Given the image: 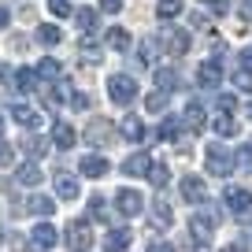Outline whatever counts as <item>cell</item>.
<instances>
[{"label":"cell","instance_id":"54","mask_svg":"<svg viewBox=\"0 0 252 252\" xmlns=\"http://www.w3.org/2000/svg\"><path fill=\"white\" fill-rule=\"evenodd\" d=\"M0 245H4V230H0Z\"/></svg>","mask_w":252,"mask_h":252},{"label":"cell","instance_id":"38","mask_svg":"<svg viewBox=\"0 0 252 252\" xmlns=\"http://www.w3.org/2000/svg\"><path fill=\"white\" fill-rule=\"evenodd\" d=\"M48 11H52L56 19H71L74 15V8L67 4V0H48Z\"/></svg>","mask_w":252,"mask_h":252},{"label":"cell","instance_id":"15","mask_svg":"<svg viewBox=\"0 0 252 252\" xmlns=\"http://www.w3.org/2000/svg\"><path fill=\"white\" fill-rule=\"evenodd\" d=\"M126 249H130V230H126V226L104 234V252H126Z\"/></svg>","mask_w":252,"mask_h":252},{"label":"cell","instance_id":"30","mask_svg":"<svg viewBox=\"0 0 252 252\" xmlns=\"http://www.w3.org/2000/svg\"><path fill=\"white\" fill-rule=\"evenodd\" d=\"M156 15L159 19H178L182 15V0H156Z\"/></svg>","mask_w":252,"mask_h":252},{"label":"cell","instance_id":"43","mask_svg":"<svg viewBox=\"0 0 252 252\" xmlns=\"http://www.w3.org/2000/svg\"><path fill=\"white\" fill-rule=\"evenodd\" d=\"M237 15H241L245 23H252V0H241V4H237Z\"/></svg>","mask_w":252,"mask_h":252},{"label":"cell","instance_id":"52","mask_svg":"<svg viewBox=\"0 0 252 252\" xmlns=\"http://www.w3.org/2000/svg\"><path fill=\"white\" fill-rule=\"evenodd\" d=\"M0 137H4V119H0Z\"/></svg>","mask_w":252,"mask_h":252},{"label":"cell","instance_id":"21","mask_svg":"<svg viewBox=\"0 0 252 252\" xmlns=\"http://www.w3.org/2000/svg\"><path fill=\"white\" fill-rule=\"evenodd\" d=\"M212 126H215V134H219V137H234L237 134V119L230 115V111H219V115L212 119Z\"/></svg>","mask_w":252,"mask_h":252},{"label":"cell","instance_id":"27","mask_svg":"<svg viewBox=\"0 0 252 252\" xmlns=\"http://www.w3.org/2000/svg\"><path fill=\"white\" fill-rule=\"evenodd\" d=\"M15 178H19V186H41V171H37V163H23V167H19V171H15Z\"/></svg>","mask_w":252,"mask_h":252},{"label":"cell","instance_id":"50","mask_svg":"<svg viewBox=\"0 0 252 252\" xmlns=\"http://www.w3.org/2000/svg\"><path fill=\"white\" fill-rule=\"evenodd\" d=\"M222 252H249V245H237V241H234V245H226Z\"/></svg>","mask_w":252,"mask_h":252},{"label":"cell","instance_id":"49","mask_svg":"<svg viewBox=\"0 0 252 252\" xmlns=\"http://www.w3.org/2000/svg\"><path fill=\"white\" fill-rule=\"evenodd\" d=\"M234 104H237L234 96H219V111H234Z\"/></svg>","mask_w":252,"mask_h":252},{"label":"cell","instance_id":"26","mask_svg":"<svg viewBox=\"0 0 252 252\" xmlns=\"http://www.w3.org/2000/svg\"><path fill=\"white\" fill-rule=\"evenodd\" d=\"M37 41H41V45H60V41H63V30H60L56 23H41V26H37Z\"/></svg>","mask_w":252,"mask_h":252},{"label":"cell","instance_id":"34","mask_svg":"<svg viewBox=\"0 0 252 252\" xmlns=\"http://www.w3.org/2000/svg\"><path fill=\"white\" fill-rule=\"evenodd\" d=\"M234 159H237V167H241L245 174H252V141H245L241 149H237V156H234Z\"/></svg>","mask_w":252,"mask_h":252},{"label":"cell","instance_id":"51","mask_svg":"<svg viewBox=\"0 0 252 252\" xmlns=\"http://www.w3.org/2000/svg\"><path fill=\"white\" fill-rule=\"evenodd\" d=\"M11 23V15H8V11H4V8H0V30H4V26H8Z\"/></svg>","mask_w":252,"mask_h":252},{"label":"cell","instance_id":"46","mask_svg":"<svg viewBox=\"0 0 252 252\" xmlns=\"http://www.w3.org/2000/svg\"><path fill=\"white\" fill-rule=\"evenodd\" d=\"M237 63H241V71H252V48H245V52L237 56Z\"/></svg>","mask_w":252,"mask_h":252},{"label":"cell","instance_id":"20","mask_svg":"<svg viewBox=\"0 0 252 252\" xmlns=\"http://www.w3.org/2000/svg\"><path fill=\"white\" fill-rule=\"evenodd\" d=\"M23 152L30 159H41V156H48V141H45V137H37V134H26L23 137Z\"/></svg>","mask_w":252,"mask_h":252},{"label":"cell","instance_id":"5","mask_svg":"<svg viewBox=\"0 0 252 252\" xmlns=\"http://www.w3.org/2000/svg\"><path fill=\"white\" fill-rule=\"evenodd\" d=\"M115 208H119V215L134 219V215H141V208H145V197L137 193V189H119V193H115Z\"/></svg>","mask_w":252,"mask_h":252},{"label":"cell","instance_id":"4","mask_svg":"<svg viewBox=\"0 0 252 252\" xmlns=\"http://www.w3.org/2000/svg\"><path fill=\"white\" fill-rule=\"evenodd\" d=\"M178 193L186 204H208V186L204 178H197V174H186V178L178 182Z\"/></svg>","mask_w":252,"mask_h":252},{"label":"cell","instance_id":"36","mask_svg":"<svg viewBox=\"0 0 252 252\" xmlns=\"http://www.w3.org/2000/svg\"><path fill=\"white\" fill-rule=\"evenodd\" d=\"M82 60L86 63H100V48L93 45V37H82Z\"/></svg>","mask_w":252,"mask_h":252},{"label":"cell","instance_id":"45","mask_svg":"<svg viewBox=\"0 0 252 252\" xmlns=\"http://www.w3.org/2000/svg\"><path fill=\"white\" fill-rule=\"evenodd\" d=\"M149 252H178V249H174L171 241H152V245H149Z\"/></svg>","mask_w":252,"mask_h":252},{"label":"cell","instance_id":"53","mask_svg":"<svg viewBox=\"0 0 252 252\" xmlns=\"http://www.w3.org/2000/svg\"><path fill=\"white\" fill-rule=\"evenodd\" d=\"M245 111H249V119H252V104H249V108H245Z\"/></svg>","mask_w":252,"mask_h":252},{"label":"cell","instance_id":"23","mask_svg":"<svg viewBox=\"0 0 252 252\" xmlns=\"http://www.w3.org/2000/svg\"><path fill=\"white\" fill-rule=\"evenodd\" d=\"M152 222H156L159 230H167V226H171V222H174V212H171V204H167L163 197H159L156 204H152Z\"/></svg>","mask_w":252,"mask_h":252},{"label":"cell","instance_id":"14","mask_svg":"<svg viewBox=\"0 0 252 252\" xmlns=\"http://www.w3.org/2000/svg\"><path fill=\"white\" fill-rule=\"evenodd\" d=\"M159 37H163V45H167L171 56H186L189 52V33L186 30H167V33H159Z\"/></svg>","mask_w":252,"mask_h":252},{"label":"cell","instance_id":"6","mask_svg":"<svg viewBox=\"0 0 252 252\" xmlns=\"http://www.w3.org/2000/svg\"><path fill=\"white\" fill-rule=\"evenodd\" d=\"M189 234H193V241L200 245L197 252H204V245L212 241V234H215V215H193V222H189Z\"/></svg>","mask_w":252,"mask_h":252},{"label":"cell","instance_id":"1","mask_svg":"<svg viewBox=\"0 0 252 252\" xmlns=\"http://www.w3.org/2000/svg\"><path fill=\"white\" fill-rule=\"evenodd\" d=\"M204 159H208V174H212V178H226V174H230V171L237 167L234 152H230L226 145H208Z\"/></svg>","mask_w":252,"mask_h":252},{"label":"cell","instance_id":"16","mask_svg":"<svg viewBox=\"0 0 252 252\" xmlns=\"http://www.w3.org/2000/svg\"><path fill=\"white\" fill-rule=\"evenodd\" d=\"M119 134H123L126 141H145V123L137 115H126L123 123H119Z\"/></svg>","mask_w":252,"mask_h":252},{"label":"cell","instance_id":"29","mask_svg":"<svg viewBox=\"0 0 252 252\" xmlns=\"http://www.w3.org/2000/svg\"><path fill=\"white\" fill-rule=\"evenodd\" d=\"M52 141L60 145V149H71V145H74V130L67 123H56L52 126Z\"/></svg>","mask_w":252,"mask_h":252},{"label":"cell","instance_id":"25","mask_svg":"<svg viewBox=\"0 0 252 252\" xmlns=\"http://www.w3.org/2000/svg\"><path fill=\"white\" fill-rule=\"evenodd\" d=\"M156 89H163V93L178 89V71L174 67H156Z\"/></svg>","mask_w":252,"mask_h":252},{"label":"cell","instance_id":"39","mask_svg":"<svg viewBox=\"0 0 252 252\" xmlns=\"http://www.w3.org/2000/svg\"><path fill=\"white\" fill-rule=\"evenodd\" d=\"M230 82H234V89H245V93H249V89H252V71H241V67H237Z\"/></svg>","mask_w":252,"mask_h":252},{"label":"cell","instance_id":"44","mask_svg":"<svg viewBox=\"0 0 252 252\" xmlns=\"http://www.w3.org/2000/svg\"><path fill=\"white\" fill-rule=\"evenodd\" d=\"M71 108L86 111V108H89V96H86V93H74V96H71Z\"/></svg>","mask_w":252,"mask_h":252},{"label":"cell","instance_id":"47","mask_svg":"<svg viewBox=\"0 0 252 252\" xmlns=\"http://www.w3.org/2000/svg\"><path fill=\"white\" fill-rule=\"evenodd\" d=\"M8 82H11V86H15V74H11L8 67H4V63H0V86H8Z\"/></svg>","mask_w":252,"mask_h":252},{"label":"cell","instance_id":"19","mask_svg":"<svg viewBox=\"0 0 252 252\" xmlns=\"http://www.w3.org/2000/svg\"><path fill=\"white\" fill-rule=\"evenodd\" d=\"M104 45H108L111 52H126V48H130V33H126L123 26H111V30L104 33Z\"/></svg>","mask_w":252,"mask_h":252},{"label":"cell","instance_id":"7","mask_svg":"<svg viewBox=\"0 0 252 252\" xmlns=\"http://www.w3.org/2000/svg\"><path fill=\"white\" fill-rule=\"evenodd\" d=\"M197 82H200V89H219L222 60H204V63H200V71H197Z\"/></svg>","mask_w":252,"mask_h":252},{"label":"cell","instance_id":"42","mask_svg":"<svg viewBox=\"0 0 252 252\" xmlns=\"http://www.w3.org/2000/svg\"><path fill=\"white\" fill-rule=\"evenodd\" d=\"M200 4H212V11H215V15H226V11H230V4H226V0H200Z\"/></svg>","mask_w":252,"mask_h":252},{"label":"cell","instance_id":"33","mask_svg":"<svg viewBox=\"0 0 252 252\" xmlns=\"http://www.w3.org/2000/svg\"><path fill=\"white\" fill-rule=\"evenodd\" d=\"M37 74H41V78H48V82H60V60H41L37 63Z\"/></svg>","mask_w":252,"mask_h":252},{"label":"cell","instance_id":"9","mask_svg":"<svg viewBox=\"0 0 252 252\" xmlns=\"http://www.w3.org/2000/svg\"><path fill=\"white\" fill-rule=\"evenodd\" d=\"M111 134H115V126H111L108 119H93V123H89V130H86V141L93 145V149H100V145L111 141Z\"/></svg>","mask_w":252,"mask_h":252},{"label":"cell","instance_id":"3","mask_svg":"<svg viewBox=\"0 0 252 252\" xmlns=\"http://www.w3.org/2000/svg\"><path fill=\"white\" fill-rule=\"evenodd\" d=\"M63 241H67V249L71 252H89L93 249V230H89V222H71V226L63 230Z\"/></svg>","mask_w":252,"mask_h":252},{"label":"cell","instance_id":"12","mask_svg":"<svg viewBox=\"0 0 252 252\" xmlns=\"http://www.w3.org/2000/svg\"><path fill=\"white\" fill-rule=\"evenodd\" d=\"M8 115L15 119L19 126H26V130H37V123H41V115L30 108V104H11V108H8Z\"/></svg>","mask_w":252,"mask_h":252},{"label":"cell","instance_id":"11","mask_svg":"<svg viewBox=\"0 0 252 252\" xmlns=\"http://www.w3.org/2000/svg\"><path fill=\"white\" fill-rule=\"evenodd\" d=\"M60 241V234H56V226H48V222H37V226L30 230V249H52V245Z\"/></svg>","mask_w":252,"mask_h":252},{"label":"cell","instance_id":"17","mask_svg":"<svg viewBox=\"0 0 252 252\" xmlns=\"http://www.w3.org/2000/svg\"><path fill=\"white\" fill-rule=\"evenodd\" d=\"M52 186H56V197H60V200H74V197H78V182H74L71 174H56Z\"/></svg>","mask_w":252,"mask_h":252},{"label":"cell","instance_id":"32","mask_svg":"<svg viewBox=\"0 0 252 252\" xmlns=\"http://www.w3.org/2000/svg\"><path fill=\"white\" fill-rule=\"evenodd\" d=\"M137 56H141V63H145V67H149V63H156V56H159V41H156V37L141 41V48H137Z\"/></svg>","mask_w":252,"mask_h":252},{"label":"cell","instance_id":"8","mask_svg":"<svg viewBox=\"0 0 252 252\" xmlns=\"http://www.w3.org/2000/svg\"><path fill=\"white\" fill-rule=\"evenodd\" d=\"M226 208L234 215H249V208H252V193L245 186H226Z\"/></svg>","mask_w":252,"mask_h":252},{"label":"cell","instance_id":"22","mask_svg":"<svg viewBox=\"0 0 252 252\" xmlns=\"http://www.w3.org/2000/svg\"><path fill=\"white\" fill-rule=\"evenodd\" d=\"M15 89L19 93H33V89H41V82H37V74H33L30 67H19L15 71Z\"/></svg>","mask_w":252,"mask_h":252},{"label":"cell","instance_id":"41","mask_svg":"<svg viewBox=\"0 0 252 252\" xmlns=\"http://www.w3.org/2000/svg\"><path fill=\"white\" fill-rule=\"evenodd\" d=\"M11 159H15V156H11V145L0 137V167H11Z\"/></svg>","mask_w":252,"mask_h":252},{"label":"cell","instance_id":"35","mask_svg":"<svg viewBox=\"0 0 252 252\" xmlns=\"http://www.w3.org/2000/svg\"><path fill=\"white\" fill-rule=\"evenodd\" d=\"M167 96H171V93H163V89H159V93H149V96H145V108L156 115V111H163V108H167Z\"/></svg>","mask_w":252,"mask_h":252},{"label":"cell","instance_id":"24","mask_svg":"<svg viewBox=\"0 0 252 252\" xmlns=\"http://www.w3.org/2000/svg\"><path fill=\"white\" fill-rule=\"evenodd\" d=\"M74 23H78V30L86 33V37H93V33H96V11H93V8L74 11Z\"/></svg>","mask_w":252,"mask_h":252},{"label":"cell","instance_id":"48","mask_svg":"<svg viewBox=\"0 0 252 252\" xmlns=\"http://www.w3.org/2000/svg\"><path fill=\"white\" fill-rule=\"evenodd\" d=\"M123 8V0H100V11H119Z\"/></svg>","mask_w":252,"mask_h":252},{"label":"cell","instance_id":"40","mask_svg":"<svg viewBox=\"0 0 252 252\" xmlns=\"http://www.w3.org/2000/svg\"><path fill=\"white\" fill-rule=\"evenodd\" d=\"M167 182H171L167 167H163V163H156V167H152V186H156V189H167Z\"/></svg>","mask_w":252,"mask_h":252},{"label":"cell","instance_id":"13","mask_svg":"<svg viewBox=\"0 0 252 252\" xmlns=\"http://www.w3.org/2000/svg\"><path fill=\"white\" fill-rule=\"evenodd\" d=\"M182 123H186V130H193V134H200V130H204V108H200V100H189V104H186Z\"/></svg>","mask_w":252,"mask_h":252},{"label":"cell","instance_id":"37","mask_svg":"<svg viewBox=\"0 0 252 252\" xmlns=\"http://www.w3.org/2000/svg\"><path fill=\"white\" fill-rule=\"evenodd\" d=\"M159 141H178V119H167L163 126H159Z\"/></svg>","mask_w":252,"mask_h":252},{"label":"cell","instance_id":"10","mask_svg":"<svg viewBox=\"0 0 252 252\" xmlns=\"http://www.w3.org/2000/svg\"><path fill=\"white\" fill-rule=\"evenodd\" d=\"M149 171H152L149 152H134V156L123 159V174H130V178H149Z\"/></svg>","mask_w":252,"mask_h":252},{"label":"cell","instance_id":"18","mask_svg":"<svg viewBox=\"0 0 252 252\" xmlns=\"http://www.w3.org/2000/svg\"><path fill=\"white\" fill-rule=\"evenodd\" d=\"M78 171L86 174V178H104V174H108V159L104 156H86L78 163Z\"/></svg>","mask_w":252,"mask_h":252},{"label":"cell","instance_id":"31","mask_svg":"<svg viewBox=\"0 0 252 252\" xmlns=\"http://www.w3.org/2000/svg\"><path fill=\"white\" fill-rule=\"evenodd\" d=\"M89 215H93L96 222H108V219H111L108 200H104V197H89Z\"/></svg>","mask_w":252,"mask_h":252},{"label":"cell","instance_id":"2","mask_svg":"<svg viewBox=\"0 0 252 252\" xmlns=\"http://www.w3.org/2000/svg\"><path fill=\"white\" fill-rule=\"evenodd\" d=\"M108 96L119 104V108H130L137 100V82L130 74H111L108 78Z\"/></svg>","mask_w":252,"mask_h":252},{"label":"cell","instance_id":"28","mask_svg":"<svg viewBox=\"0 0 252 252\" xmlns=\"http://www.w3.org/2000/svg\"><path fill=\"white\" fill-rule=\"evenodd\" d=\"M26 208H30L33 215H41V219H48V215L56 212V200L52 197H30V204H26Z\"/></svg>","mask_w":252,"mask_h":252}]
</instances>
